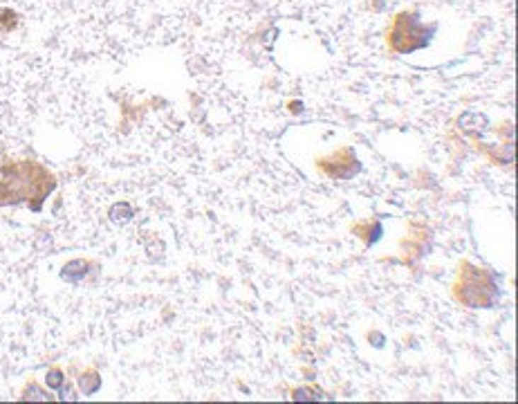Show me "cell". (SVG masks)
I'll return each mask as SVG.
<instances>
[{"label": "cell", "mask_w": 518, "mask_h": 404, "mask_svg": "<svg viewBox=\"0 0 518 404\" xmlns=\"http://www.w3.org/2000/svg\"><path fill=\"white\" fill-rule=\"evenodd\" d=\"M431 34L433 28L431 25H422L415 11H404V14L395 16L391 25L388 45L391 50L400 52V54H410V52L427 47L431 43Z\"/></svg>", "instance_id": "obj_3"}, {"label": "cell", "mask_w": 518, "mask_h": 404, "mask_svg": "<svg viewBox=\"0 0 518 404\" xmlns=\"http://www.w3.org/2000/svg\"><path fill=\"white\" fill-rule=\"evenodd\" d=\"M90 275V263L84 258H76V260H70V263H65L63 270H61V277L65 281H72V283H79L81 279H86Z\"/></svg>", "instance_id": "obj_7"}, {"label": "cell", "mask_w": 518, "mask_h": 404, "mask_svg": "<svg viewBox=\"0 0 518 404\" xmlns=\"http://www.w3.org/2000/svg\"><path fill=\"white\" fill-rule=\"evenodd\" d=\"M359 168H362V164L350 146L337 151L335 155H330V158L318 160V171H323L332 180H350L359 173Z\"/></svg>", "instance_id": "obj_4"}, {"label": "cell", "mask_w": 518, "mask_h": 404, "mask_svg": "<svg viewBox=\"0 0 518 404\" xmlns=\"http://www.w3.org/2000/svg\"><path fill=\"white\" fill-rule=\"evenodd\" d=\"M45 382L47 386L54 391V393H59L61 400H70L74 398V388H72V382L65 377L63 369L61 367H54V369H50L47 375H45Z\"/></svg>", "instance_id": "obj_5"}, {"label": "cell", "mask_w": 518, "mask_h": 404, "mask_svg": "<svg viewBox=\"0 0 518 404\" xmlns=\"http://www.w3.org/2000/svg\"><path fill=\"white\" fill-rule=\"evenodd\" d=\"M18 400H54V396L47 393V391L38 386L34 380H30L28 384L23 386V391H21Z\"/></svg>", "instance_id": "obj_8"}, {"label": "cell", "mask_w": 518, "mask_h": 404, "mask_svg": "<svg viewBox=\"0 0 518 404\" xmlns=\"http://www.w3.org/2000/svg\"><path fill=\"white\" fill-rule=\"evenodd\" d=\"M292 398H294L297 402H301V400H323L328 396L321 388H297L294 393H292Z\"/></svg>", "instance_id": "obj_10"}, {"label": "cell", "mask_w": 518, "mask_h": 404, "mask_svg": "<svg viewBox=\"0 0 518 404\" xmlns=\"http://www.w3.org/2000/svg\"><path fill=\"white\" fill-rule=\"evenodd\" d=\"M454 296L458 304L467 308H494L500 288L485 267L462 263L460 277L454 285Z\"/></svg>", "instance_id": "obj_2"}, {"label": "cell", "mask_w": 518, "mask_h": 404, "mask_svg": "<svg viewBox=\"0 0 518 404\" xmlns=\"http://www.w3.org/2000/svg\"><path fill=\"white\" fill-rule=\"evenodd\" d=\"M76 384H79V388H81L84 396H92V393H97V391L101 388V375H99L97 369L88 367V369L76 373Z\"/></svg>", "instance_id": "obj_6"}, {"label": "cell", "mask_w": 518, "mask_h": 404, "mask_svg": "<svg viewBox=\"0 0 518 404\" xmlns=\"http://www.w3.org/2000/svg\"><path fill=\"white\" fill-rule=\"evenodd\" d=\"M357 236H362L368 245L370 243H375V241H379V236H381V225L377 223V220H368V223H362L359 227H357Z\"/></svg>", "instance_id": "obj_9"}, {"label": "cell", "mask_w": 518, "mask_h": 404, "mask_svg": "<svg viewBox=\"0 0 518 404\" xmlns=\"http://www.w3.org/2000/svg\"><path fill=\"white\" fill-rule=\"evenodd\" d=\"M54 189L57 175L43 162L11 158L0 162V209L25 204L32 212H41Z\"/></svg>", "instance_id": "obj_1"}]
</instances>
